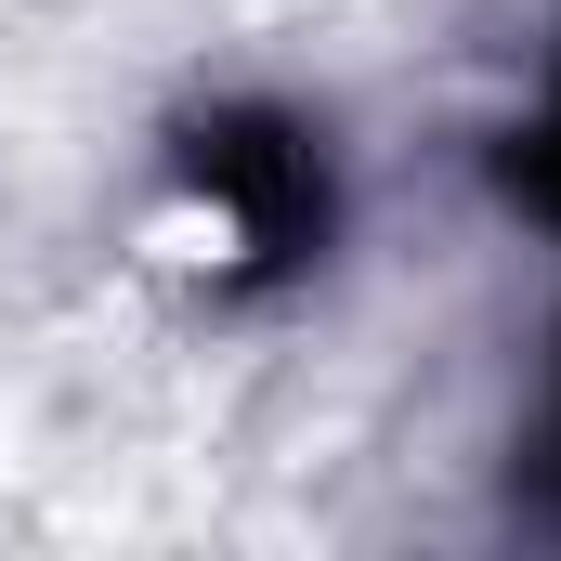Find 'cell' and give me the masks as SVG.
<instances>
[{
  "label": "cell",
  "mask_w": 561,
  "mask_h": 561,
  "mask_svg": "<svg viewBox=\"0 0 561 561\" xmlns=\"http://www.w3.org/2000/svg\"><path fill=\"white\" fill-rule=\"evenodd\" d=\"M196 183L222 196V222H236L262 262H300V249L327 236V170H313V144L287 131V118H222V131H196Z\"/></svg>",
  "instance_id": "cell-1"
},
{
  "label": "cell",
  "mask_w": 561,
  "mask_h": 561,
  "mask_svg": "<svg viewBox=\"0 0 561 561\" xmlns=\"http://www.w3.org/2000/svg\"><path fill=\"white\" fill-rule=\"evenodd\" d=\"M536 196L561 209V118H549V144H536Z\"/></svg>",
  "instance_id": "cell-2"
}]
</instances>
